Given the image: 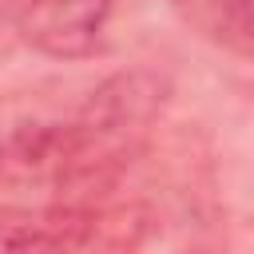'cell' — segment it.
<instances>
[{"label":"cell","instance_id":"cell-2","mask_svg":"<svg viewBox=\"0 0 254 254\" xmlns=\"http://www.w3.org/2000/svg\"><path fill=\"white\" fill-rule=\"evenodd\" d=\"M171 99V79L151 67H127L107 75L91 95L75 107V115L107 139V147H119V155H135L147 139V131L159 123L163 107Z\"/></svg>","mask_w":254,"mask_h":254},{"label":"cell","instance_id":"cell-3","mask_svg":"<svg viewBox=\"0 0 254 254\" xmlns=\"http://www.w3.org/2000/svg\"><path fill=\"white\" fill-rule=\"evenodd\" d=\"M119 0H28L16 16L20 40L52 60H87L103 52Z\"/></svg>","mask_w":254,"mask_h":254},{"label":"cell","instance_id":"cell-1","mask_svg":"<svg viewBox=\"0 0 254 254\" xmlns=\"http://www.w3.org/2000/svg\"><path fill=\"white\" fill-rule=\"evenodd\" d=\"M143 234L147 214L135 206H0V254H131Z\"/></svg>","mask_w":254,"mask_h":254},{"label":"cell","instance_id":"cell-4","mask_svg":"<svg viewBox=\"0 0 254 254\" xmlns=\"http://www.w3.org/2000/svg\"><path fill=\"white\" fill-rule=\"evenodd\" d=\"M171 4L202 40L254 60V0H171Z\"/></svg>","mask_w":254,"mask_h":254}]
</instances>
